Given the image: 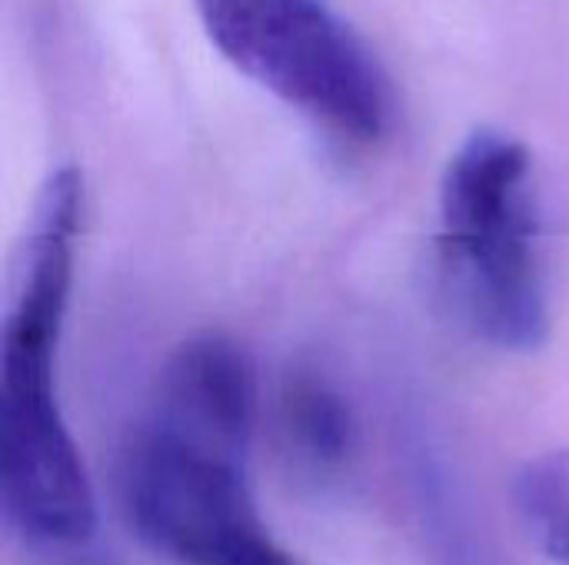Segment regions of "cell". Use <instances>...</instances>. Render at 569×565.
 <instances>
[{"mask_svg": "<svg viewBox=\"0 0 569 565\" xmlns=\"http://www.w3.org/2000/svg\"><path fill=\"white\" fill-rule=\"evenodd\" d=\"M83 176L60 167L40 186L13 260L0 336V503L40 549L83 546L97 500L57 400V346L73 286Z\"/></svg>", "mask_w": 569, "mask_h": 565, "instance_id": "obj_1", "label": "cell"}, {"mask_svg": "<svg viewBox=\"0 0 569 565\" xmlns=\"http://www.w3.org/2000/svg\"><path fill=\"white\" fill-rule=\"evenodd\" d=\"M437 283L477 340L533 353L550 333L530 150L500 130L470 133L440 180Z\"/></svg>", "mask_w": 569, "mask_h": 565, "instance_id": "obj_2", "label": "cell"}, {"mask_svg": "<svg viewBox=\"0 0 569 565\" xmlns=\"http://www.w3.org/2000/svg\"><path fill=\"white\" fill-rule=\"evenodd\" d=\"M210 43L243 77L347 143H377L393 120L383 70L320 0H193Z\"/></svg>", "mask_w": 569, "mask_h": 565, "instance_id": "obj_3", "label": "cell"}, {"mask_svg": "<svg viewBox=\"0 0 569 565\" xmlns=\"http://www.w3.org/2000/svg\"><path fill=\"white\" fill-rule=\"evenodd\" d=\"M120 503L137 536L173 565H310L260 516L247 456L150 420L120 456Z\"/></svg>", "mask_w": 569, "mask_h": 565, "instance_id": "obj_4", "label": "cell"}, {"mask_svg": "<svg viewBox=\"0 0 569 565\" xmlns=\"http://www.w3.org/2000/svg\"><path fill=\"white\" fill-rule=\"evenodd\" d=\"M257 406L260 386L250 353L223 333H200L167 356L150 423L247 456Z\"/></svg>", "mask_w": 569, "mask_h": 565, "instance_id": "obj_5", "label": "cell"}, {"mask_svg": "<svg viewBox=\"0 0 569 565\" xmlns=\"http://www.w3.org/2000/svg\"><path fill=\"white\" fill-rule=\"evenodd\" d=\"M403 483L410 526L427 565H510L470 486L437 446H410Z\"/></svg>", "mask_w": 569, "mask_h": 565, "instance_id": "obj_6", "label": "cell"}, {"mask_svg": "<svg viewBox=\"0 0 569 565\" xmlns=\"http://www.w3.org/2000/svg\"><path fill=\"white\" fill-rule=\"evenodd\" d=\"M277 430L287 460L310 483L343 480L360 456V420L340 386L320 370L297 366L277 396Z\"/></svg>", "mask_w": 569, "mask_h": 565, "instance_id": "obj_7", "label": "cell"}, {"mask_svg": "<svg viewBox=\"0 0 569 565\" xmlns=\"http://www.w3.org/2000/svg\"><path fill=\"white\" fill-rule=\"evenodd\" d=\"M513 503L533 546L557 565H569V450L530 460L517 473Z\"/></svg>", "mask_w": 569, "mask_h": 565, "instance_id": "obj_8", "label": "cell"}]
</instances>
